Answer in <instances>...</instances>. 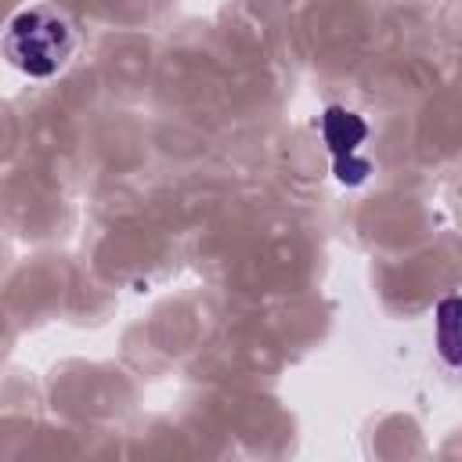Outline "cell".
I'll use <instances>...</instances> for the list:
<instances>
[{
  "instance_id": "obj_1",
  "label": "cell",
  "mask_w": 462,
  "mask_h": 462,
  "mask_svg": "<svg viewBox=\"0 0 462 462\" xmlns=\"http://www.w3.org/2000/svg\"><path fill=\"white\" fill-rule=\"evenodd\" d=\"M72 25L47 4L25 7L4 32V54L25 76H54L72 54Z\"/></svg>"
},
{
  "instance_id": "obj_2",
  "label": "cell",
  "mask_w": 462,
  "mask_h": 462,
  "mask_svg": "<svg viewBox=\"0 0 462 462\" xmlns=\"http://www.w3.org/2000/svg\"><path fill=\"white\" fill-rule=\"evenodd\" d=\"M321 137L332 152V162H336V177L343 184H361L368 173H372V162L357 155L361 141L368 137V123L343 108V105H328L325 116H321Z\"/></svg>"
},
{
  "instance_id": "obj_3",
  "label": "cell",
  "mask_w": 462,
  "mask_h": 462,
  "mask_svg": "<svg viewBox=\"0 0 462 462\" xmlns=\"http://www.w3.org/2000/svg\"><path fill=\"white\" fill-rule=\"evenodd\" d=\"M437 354L448 365H462V296L437 303Z\"/></svg>"
}]
</instances>
